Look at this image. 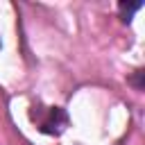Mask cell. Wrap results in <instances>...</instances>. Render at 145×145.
<instances>
[{
  "label": "cell",
  "mask_w": 145,
  "mask_h": 145,
  "mask_svg": "<svg viewBox=\"0 0 145 145\" xmlns=\"http://www.w3.org/2000/svg\"><path fill=\"white\" fill-rule=\"evenodd\" d=\"M66 122H68V118H66V113L59 106L48 109V116L41 120V131H45V134H59V131L66 129Z\"/></svg>",
  "instance_id": "6da1fadb"
},
{
  "label": "cell",
  "mask_w": 145,
  "mask_h": 145,
  "mask_svg": "<svg viewBox=\"0 0 145 145\" xmlns=\"http://www.w3.org/2000/svg\"><path fill=\"white\" fill-rule=\"evenodd\" d=\"M143 75H145L143 70H136V75L129 79V82L134 84V88H136V91H143V88H145V84H143Z\"/></svg>",
  "instance_id": "7a4b0ae2"
},
{
  "label": "cell",
  "mask_w": 145,
  "mask_h": 145,
  "mask_svg": "<svg viewBox=\"0 0 145 145\" xmlns=\"http://www.w3.org/2000/svg\"><path fill=\"white\" fill-rule=\"evenodd\" d=\"M120 9H122L125 14H127V11L131 14V11H136V9H140V2H134V5H127V2H120Z\"/></svg>",
  "instance_id": "3957f363"
}]
</instances>
